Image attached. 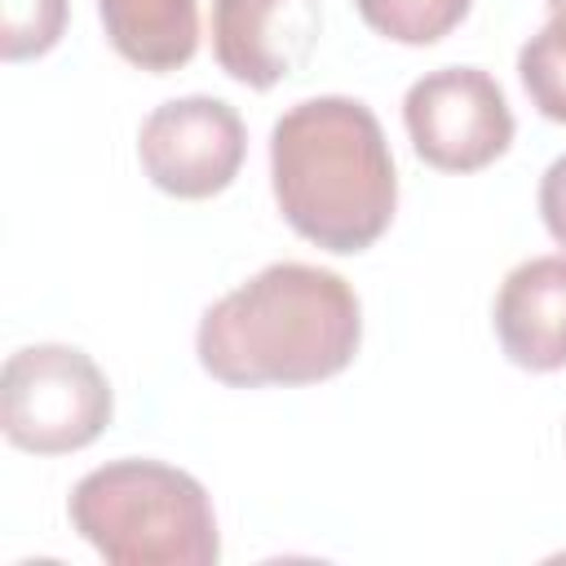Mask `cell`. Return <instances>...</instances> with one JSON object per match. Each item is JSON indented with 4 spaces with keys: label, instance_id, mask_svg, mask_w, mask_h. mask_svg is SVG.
<instances>
[{
    "label": "cell",
    "instance_id": "52a82bcc",
    "mask_svg": "<svg viewBox=\"0 0 566 566\" xmlns=\"http://www.w3.org/2000/svg\"><path fill=\"white\" fill-rule=\"evenodd\" d=\"M318 27V0H212V57L265 93L314 57Z\"/></svg>",
    "mask_w": 566,
    "mask_h": 566
},
{
    "label": "cell",
    "instance_id": "3957f363",
    "mask_svg": "<svg viewBox=\"0 0 566 566\" xmlns=\"http://www.w3.org/2000/svg\"><path fill=\"white\" fill-rule=\"evenodd\" d=\"M71 526L115 566H212L217 513L203 482L164 460H111L66 500Z\"/></svg>",
    "mask_w": 566,
    "mask_h": 566
},
{
    "label": "cell",
    "instance_id": "4fadbf2b",
    "mask_svg": "<svg viewBox=\"0 0 566 566\" xmlns=\"http://www.w3.org/2000/svg\"><path fill=\"white\" fill-rule=\"evenodd\" d=\"M539 217L557 248H566V155H557L539 177Z\"/></svg>",
    "mask_w": 566,
    "mask_h": 566
},
{
    "label": "cell",
    "instance_id": "8992f818",
    "mask_svg": "<svg viewBox=\"0 0 566 566\" xmlns=\"http://www.w3.org/2000/svg\"><path fill=\"white\" fill-rule=\"evenodd\" d=\"M243 155H248V133L239 111L208 93H190L155 106L137 133V159L150 186H159L172 199L221 195L239 177Z\"/></svg>",
    "mask_w": 566,
    "mask_h": 566
},
{
    "label": "cell",
    "instance_id": "30bf717a",
    "mask_svg": "<svg viewBox=\"0 0 566 566\" xmlns=\"http://www.w3.org/2000/svg\"><path fill=\"white\" fill-rule=\"evenodd\" d=\"M517 75L531 106L544 119L566 124V0L553 4V18L522 44Z\"/></svg>",
    "mask_w": 566,
    "mask_h": 566
},
{
    "label": "cell",
    "instance_id": "7c38bea8",
    "mask_svg": "<svg viewBox=\"0 0 566 566\" xmlns=\"http://www.w3.org/2000/svg\"><path fill=\"white\" fill-rule=\"evenodd\" d=\"M71 0H0V57L27 62L49 53L66 31Z\"/></svg>",
    "mask_w": 566,
    "mask_h": 566
},
{
    "label": "cell",
    "instance_id": "8fae6325",
    "mask_svg": "<svg viewBox=\"0 0 566 566\" xmlns=\"http://www.w3.org/2000/svg\"><path fill=\"white\" fill-rule=\"evenodd\" d=\"M354 4L376 35L420 49L451 35L469 18L473 0H354Z\"/></svg>",
    "mask_w": 566,
    "mask_h": 566
},
{
    "label": "cell",
    "instance_id": "5bb4252c",
    "mask_svg": "<svg viewBox=\"0 0 566 566\" xmlns=\"http://www.w3.org/2000/svg\"><path fill=\"white\" fill-rule=\"evenodd\" d=\"M548 4H557V0H548Z\"/></svg>",
    "mask_w": 566,
    "mask_h": 566
},
{
    "label": "cell",
    "instance_id": "6da1fadb",
    "mask_svg": "<svg viewBox=\"0 0 566 566\" xmlns=\"http://www.w3.org/2000/svg\"><path fill=\"white\" fill-rule=\"evenodd\" d=\"M363 345L358 292L323 265L274 261L221 301L195 332L199 367L234 389L318 385L354 363Z\"/></svg>",
    "mask_w": 566,
    "mask_h": 566
},
{
    "label": "cell",
    "instance_id": "5b68a950",
    "mask_svg": "<svg viewBox=\"0 0 566 566\" xmlns=\"http://www.w3.org/2000/svg\"><path fill=\"white\" fill-rule=\"evenodd\" d=\"M411 150L438 172H478L513 146V111L482 66H442L402 97Z\"/></svg>",
    "mask_w": 566,
    "mask_h": 566
},
{
    "label": "cell",
    "instance_id": "277c9868",
    "mask_svg": "<svg viewBox=\"0 0 566 566\" xmlns=\"http://www.w3.org/2000/svg\"><path fill=\"white\" fill-rule=\"evenodd\" d=\"M115 398L102 367L75 345H27L0 371V429L18 451L66 455L102 438Z\"/></svg>",
    "mask_w": 566,
    "mask_h": 566
},
{
    "label": "cell",
    "instance_id": "9c48e42d",
    "mask_svg": "<svg viewBox=\"0 0 566 566\" xmlns=\"http://www.w3.org/2000/svg\"><path fill=\"white\" fill-rule=\"evenodd\" d=\"M111 49L155 75L186 66L199 49V0H97Z\"/></svg>",
    "mask_w": 566,
    "mask_h": 566
},
{
    "label": "cell",
    "instance_id": "7a4b0ae2",
    "mask_svg": "<svg viewBox=\"0 0 566 566\" xmlns=\"http://www.w3.org/2000/svg\"><path fill=\"white\" fill-rule=\"evenodd\" d=\"M270 186L283 221L340 256L367 252L394 221L398 172L380 119L358 97H305L270 128Z\"/></svg>",
    "mask_w": 566,
    "mask_h": 566
},
{
    "label": "cell",
    "instance_id": "ba28073f",
    "mask_svg": "<svg viewBox=\"0 0 566 566\" xmlns=\"http://www.w3.org/2000/svg\"><path fill=\"white\" fill-rule=\"evenodd\" d=\"M491 323L513 367H566V256H531L513 265L500 283Z\"/></svg>",
    "mask_w": 566,
    "mask_h": 566
}]
</instances>
